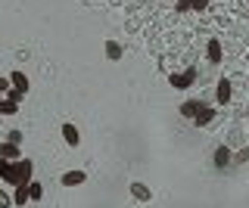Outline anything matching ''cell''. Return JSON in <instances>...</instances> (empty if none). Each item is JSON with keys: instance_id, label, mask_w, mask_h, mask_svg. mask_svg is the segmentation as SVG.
<instances>
[{"instance_id": "obj_6", "label": "cell", "mask_w": 249, "mask_h": 208, "mask_svg": "<svg viewBox=\"0 0 249 208\" xmlns=\"http://www.w3.org/2000/svg\"><path fill=\"white\" fill-rule=\"evenodd\" d=\"M231 165V149L228 146H218L215 149V168H228Z\"/></svg>"}, {"instance_id": "obj_22", "label": "cell", "mask_w": 249, "mask_h": 208, "mask_svg": "<svg viewBox=\"0 0 249 208\" xmlns=\"http://www.w3.org/2000/svg\"><path fill=\"white\" fill-rule=\"evenodd\" d=\"M3 202H6V196H3V192H0V205H3Z\"/></svg>"}, {"instance_id": "obj_11", "label": "cell", "mask_w": 249, "mask_h": 208, "mask_svg": "<svg viewBox=\"0 0 249 208\" xmlns=\"http://www.w3.org/2000/svg\"><path fill=\"white\" fill-rule=\"evenodd\" d=\"M28 183H31V180H28ZM28 183H19V187H16V199H13L16 205H25V202H31V196H28Z\"/></svg>"}, {"instance_id": "obj_16", "label": "cell", "mask_w": 249, "mask_h": 208, "mask_svg": "<svg viewBox=\"0 0 249 208\" xmlns=\"http://www.w3.org/2000/svg\"><path fill=\"white\" fill-rule=\"evenodd\" d=\"M28 196H31V202H35V199H41L44 196V187H41V183H28Z\"/></svg>"}, {"instance_id": "obj_2", "label": "cell", "mask_w": 249, "mask_h": 208, "mask_svg": "<svg viewBox=\"0 0 249 208\" xmlns=\"http://www.w3.org/2000/svg\"><path fill=\"white\" fill-rule=\"evenodd\" d=\"M193 81H196V65H190V68H187V72H181V75H171V87H178V90H187Z\"/></svg>"}, {"instance_id": "obj_4", "label": "cell", "mask_w": 249, "mask_h": 208, "mask_svg": "<svg viewBox=\"0 0 249 208\" xmlns=\"http://www.w3.org/2000/svg\"><path fill=\"white\" fill-rule=\"evenodd\" d=\"M231 94H233L231 81H228V78H221V81H218V87H215V96H218V103H221V106H228V103H231Z\"/></svg>"}, {"instance_id": "obj_8", "label": "cell", "mask_w": 249, "mask_h": 208, "mask_svg": "<svg viewBox=\"0 0 249 208\" xmlns=\"http://www.w3.org/2000/svg\"><path fill=\"white\" fill-rule=\"evenodd\" d=\"M209 63H212V65L221 63V41H215V37L209 41Z\"/></svg>"}, {"instance_id": "obj_1", "label": "cell", "mask_w": 249, "mask_h": 208, "mask_svg": "<svg viewBox=\"0 0 249 208\" xmlns=\"http://www.w3.org/2000/svg\"><path fill=\"white\" fill-rule=\"evenodd\" d=\"M31 171H35V161H31V159H19L16 165H10V174H6L3 180H10V183L19 187V183H28L31 180Z\"/></svg>"}, {"instance_id": "obj_13", "label": "cell", "mask_w": 249, "mask_h": 208, "mask_svg": "<svg viewBox=\"0 0 249 208\" xmlns=\"http://www.w3.org/2000/svg\"><path fill=\"white\" fill-rule=\"evenodd\" d=\"M13 87H16V90H22V94L28 90V78H25V72H13Z\"/></svg>"}, {"instance_id": "obj_19", "label": "cell", "mask_w": 249, "mask_h": 208, "mask_svg": "<svg viewBox=\"0 0 249 208\" xmlns=\"http://www.w3.org/2000/svg\"><path fill=\"white\" fill-rule=\"evenodd\" d=\"M209 3H212V0H193V10H206Z\"/></svg>"}, {"instance_id": "obj_7", "label": "cell", "mask_w": 249, "mask_h": 208, "mask_svg": "<svg viewBox=\"0 0 249 208\" xmlns=\"http://www.w3.org/2000/svg\"><path fill=\"white\" fill-rule=\"evenodd\" d=\"M84 183V171H66L62 174V187H78Z\"/></svg>"}, {"instance_id": "obj_10", "label": "cell", "mask_w": 249, "mask_h": 208, "mask_svg": "<svg viewBox=\"0 0 249 208\" xmlns=\"http://www.w3.org/2000/svg\"><path fill=\"white\" fill-rule=\"evenodd\" d=\"M0 159H19V143H0Z\"/></svg>"}, {"instance_id": "obj_9", "label": "cell", "mask_w": 249, "mask_h": 208, "mask_svg": "<svg viewBox=\"0 0 249 208\" xmlns=\"http://www.w3.org/2000/svg\"><path fill=\"white\" fill-rule=\"evenodd\" d=\"M131 196H134L137 202H150V190H146L143 183H131Z\"/></svg>"}, {"instance_id": "obj_14", "label": "cell", "mask_w": 249, "mask_h": 208, "mask_svg": "<svg viewBox=\"0 0 249 208\" xmlns=\"http://www.w3.org/2000/svg\"><path fill=\"white\" fill-rule=\"evenodd\" d=\"M106 56L112 59V63H115V59H122V44H115V41H106Z\"/></svg>"}, {"instance_id": "obj_5", "label": "cell", "mask_w": 249, "mask_h": 208, "mask_svg": "<svg viewBox=\"0 0 249 208\" xmlns=\"http://www.w3.org/2000/svg\"><path fill=\"white\" fill-rule=\"evenodd\" d=\"M62 140H66L69 146H78L81 143V134H78L75 125H62Z\"/></svg>"}, {"instance_id": "obj_15", "label": "cell", "mask_w": 249, "mask_h": 208, "mask_svg": "<svg viewBox=\"0 0 249 208\" xmlns=\"http://www.w3.org/2000/svg\"><path fill=\"white\" fill-rule=\"evenodd\" d=\"M16 109H19V103H13L10 96L0 99V115H16Z\"/></svg>"}, {"instance_id": "obj_20", "label": "cell", "mask_w": 249, "mask_h": 208, "mask_svg": "<svg viewBox=\"0 0 249 208\" xmlns=\"http://www.w3.org/2000/svg\"><path fill=\"white\" fill-rule=\"evenodd\" d=\"M22 96H25V94H22V90H16V87L10 90V99H13V103H19V99H22Z\"/></svg>"}, {"instance_id": "obj_18", "label": "cell", "mask_w": 249, "mask_h": 208, "mask_svg": "<svg viewBox=\"0 0 249 208\" xmlns=\"http://www.w3.org/2000/svg\"><path fill=\"white\" fill-rule=\"evenodd\" d=\"M10 174V159H0V177Z\"/></svg>"}, {"instance_id": "obj_3", "label": "cell", "mask_w": 249, "mask_h": 208, "mask_svg": "<svg viewBox=\"0 0 249 208\" xmlns=\"http://www.w3.org/2000/svg\"><path fill=\"white\" fill-rule=\"evenodd\" d=\"M212 118H215V109H212V106H202V103H199V109H196V115H193V121H196L199 128H206V125H212Z\"/></svg>"}, {"instance_id": "obj_21", "label": "cell", "mask_w": 249, "mask_h": 208, "mask_svg": "<svg viewBox=\"0 0 249 208\" xmlns=\"http://www.w3.org/2000/svg\"><path fill=\"white\" fill-rule=\"evenodd\" d=\"M3 90H10V84H6V78H0V94H3Z\"/></svg>"}, {"instance_id": "obj_12", "label": "cell", "mask_w": 249, "mask_h": 208, "mask_svg": "<svg viewBox=\"0 0 249 208\" xmlns=\"http://www.w3.org/2000/svg\"><path fill=\"white\" fill-rule=\"evenodd\" d=\"M196 109H199V99H187V103L181 106V115H184V118H193Z\"/></svg>"}, {"instance_id": "obj_17", "label": "cell", "mask_w": 249, "mask_h": 208, "mask_svg": "<svg viewBox=\"0 0 249 208\" xmlns=\"http://www.w3.org/2000/svg\"><path fill=\"white\" fill-rule=\"evenodd\" d=\"M178 13H187V10H193V0H178V6H175Z\"/></svg>"}]
</instances>
